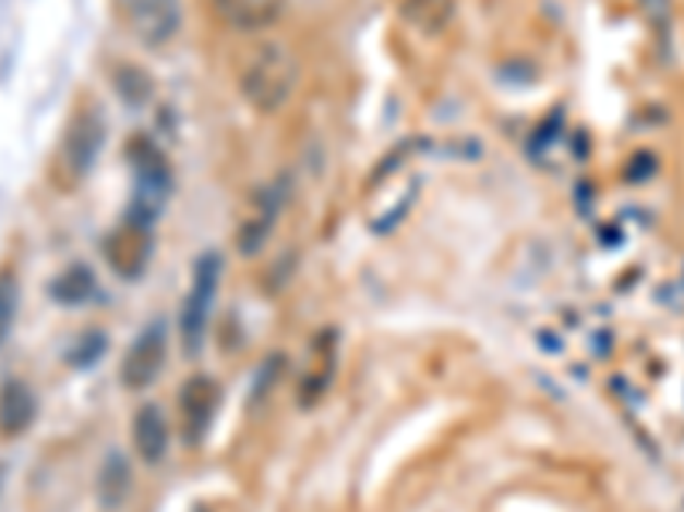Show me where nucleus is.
I'll return each mask as SVG.
<instances>
[{
  "instance_id": "11",
  "label": "nucleus",
  "mask_w": 684,
  "mask_h": 512,
  "mask_svg": "<svg viewBox=\"0 0 684 512\" xmlns=\"http://www.w3.org/2000/svg\"><path fill=\"white\" fill-rule=\"evenodd\" d=\"M134 448H137L141 461H147V465H158V461L165 458V451H168V420H165V414L155 403H147V406L137 410V417H134Z\"/></svg>"
},
{
  "instance_id": "10",
  "label": "nucleus",
  "mask_w": 684,
  "mask_h": 512,
  "mask_svg": "<svg viewBox=\"0 0 684 512\" xmlns=\"http://www.w3.org/2000/svg\"><path fill=\"white\" fill-rule=\"evenodd\" d=\"M35 414H38V400L28 382L8 379L0 387V434L4 438H21L35 424Z\"/></svg>"
},
{
  "instance_id": "2",
  "label": "nucleus",
  "mask_w": 684,
  "mask_h": 512,
  "mask_svg": "<svg viewBox=\"0 0 684 512\" xmlns=\"http://www.w3.org/2000/svg\"><path fill=\"white\" fill-rule=\"evenodd\" d=\"M219 273H223V256L219 253H202L192 270V288L182 304V342L185 352L195 355L202 339H206V325L213 315V301L219 291Z\"/></svg>"
},
{
  "instance_id": "8",
  "label": "nucleus",
  "mask_w": 684,
  "mask_h": 512,
  "mask_svg": "<svg viewBox=\"0 0 684 512\" xmlns=\"http://www.w3.org/2000/svg\"><path fill=\"white\" fill-rule=\"evenodd\" d=\"M216 403H219V393H216V382L209 376H192L182 387L179 414H182V427L189 434V441H199L202 434L209 430V420L216 414Z\"/></svg>"
},
{
  "instance_id": "13",
  "label": "nucleus",
  "mask_w": 684,
  "mask_h": 512,
  "mask_svg": "<svg viewBox=\"0 0 684 512\" xmlns=\"http://www.w3.org/2000/svg\"><path fill=\"white\" fill-rule=\"evenodd\" d=\"M96 492L107 509H117L127 499V492H131V465L120 454H110L104 461V472L96 478Z\"/></svg>"
},
{
  "instance_id": "12",
  "label": "nucleus",
  "mask_w": 684,
  "mask_h": 512,
  "mask_svg": "<svg viewBox=\"0 0 684 512\" xmlns=\"http://www.w3.org/2000/svg\"><path fill=\"white\" fill-rule=\"evenodd\" d=\"M400 14H404V21H408V24H415L418 32L435 35L452 21L455 0H404Z\"/></svg>"
},
{
  "instance_id": "9",
  "label": "nucleus",
  "mask_w": 684,
  "mask_h": 512,
  "mask_svg": "<svg viewBox=\"0 0 684 512\" xmlns=\"http://www.w3.org/2000/svg\"><path fill=\"white\" fill-rule=\"evenodd\" d=\"M213 11L237 32H264L281 21L285 0H213Z\"/></svg>"
},
{
  "instance_id": "6",
  "label": "nucleus",
  "mask_w": 684,
  "mask_h": 512,
  "mask_svg": "<svg viewBox=\"0 0 684 512\" xmlns=\"http://www.w3.org/2000/svg\"><path fill=\"white\" fill-rule=\"evenodd\" d=\"M131 28L147 48H161L182 28L179 0H131Z\"/></svg>"
},
{
  "instance_id": "18",
  "label": "nucleus",
  "mask_w": 684,
  "mask_h": 512,
  "mask_svg": "<svg viewBox=\"0 0 684 512\" xmlns=\"http://www.w3.org/2000/svg\"><path fill=\"white\" fill-rule=\"evenodd\" d=\"M104 349H107V339H104V331H96V336H86V339H83V345H80V349H75V352H72L69 358H72V363H75V366H80V369H83V366H89V363H93V358H99V355H104Z\"/></svg>"
},
{
  "instance_id": "16",
  "label": "nucleus",
  "mask_w": 684,
  "mask_h": 512,
  "mask_svg": "<svg viewBox=\"0 0 684 512\" xmlns=\"http://www.w3.org/2000/svg\"><path fill=\"white\" fill-rule=\"evenodd\" d=\"M131 161L137 168V174L144 178V182H151V188L155 185H168L171 178H168V161L161 158V154L155 150V144H147V141H134V150H131Z\"/></svg>"
},
{
  "instance_id": "14",
  "label": "nucleus",
  "mask_w": 684,
  "mask_h": 512,
  "mask_svg": "<svg viewBox=\"0 0 684 512\" xmlns=\"http://www.w3.org/2000/svg\"><path fill=\"white\" fill-rule=\"evenodd\" d=\"M93 291H96V277H93V270L83 267V264H72L69 270H62V273L52 280V297H56L59 304H83V301L93 297Z\"/></svg>"
},
{
  "instance_id": "5",
  "label": "nucleus",
  "mask_w": 684,
  "mask_h": 512,
  "mask_svg": "<svg viewBox=\"0 0 684 512\" xmlns=\"http://www.w3.org/2000/svg\"><path fill=\"white\" fill-rule=\"evenodd\" d=\"M277 212H281V188L277 185H267V188L253 192L247 198L243 216H240V229H237V249L243 256L261 253V246L267 243L271 229L277 222Z\"/></svg>"
},
{
  "instance_id": "19",
  "label": "nucleus",
  "mask_w": 684,
  "mask_h": 512,
  "mask_svg": "<svg viewBox=\"0 0 684 512\" xmlns=\"http://www.w3.org/2000/svg\"><path fill=\"white\" fill-rule=\"evenodd\" d=\"M640 8L657 28H664V24L671 21V0H640Z\"/></svg>"
},
{
  "instance_id": "1",
  "label": "nucleus",
  "mask_w": 684,
  "mask_h": 512,
  "mask_svg": "<svg viewBox=\"0 0 684 512\" xmlns=\"http://www.w3.org/2000/svg\"><path fill=\"white\" fill-rule=\"evenodd\" d=\"M295 86H298V59L291 48L277 41H264L243 59L240 93L253 110H261V113L281 110L291 99Z\"/></svg>"
},
{
  "instance_id": "4",
  "label": "nucleus",
  "mask_w": 684,
  "mask_h": 512,
  "mask_svg": "<svg viewBox=\"0 0 684 512\" xmlns=\"http://www.w3.org/2000/svg\"><path fill=\"white\" fill-rule=\"evenodd\" d=\"M99 144H104V117H99V110H80L62 141V161L75 182L89 174L93 161L99 158Z\"/></svg>"
},
{
  "instance_id": "17",
  "label": "nucleus",
  "mask_w": 684,
  "mask_h": 512,
  "mask_svg": "<svg viewBox=\"0 0 684 512\" xmlns=\"http://www.w3.org/2000/svg\"><path fill=\"white\" fill-rule=\"evenodd\" d=\"M17 318V273L11 267L0 270V345L8 342Z\"/></svg>"
},
{
  "instance_id": "7",
  "label": "nucleus",
  "mask_w": 684,
  "mask_h": 512,
  "mask_svg": "<svg viewBox=\"0 0 684 512\" xmlns=\"http://www.w3.org/2000/svg\"><path fill=\"white\" fill-rule=\"evenodd\" d=\"M151 256V233H147V219L127 222L107 240V260L120 277H137L147 267Z\"/></svg>"
},
{
  "instance_id": "3",
  "label": "nucleus",
  "mask_w": 684,
  "mask_h": 512,
  "mask_svg": "<svg viewBox=\"0 0 684 512\" xmlns=\"http://www.w3.org/2000/svg\"><path fill=\"white\" fill-rule=\"evenodd\" d=\"M165 352H168V331L165 321H151L141 336L134 339V345L127 349L123 366H120V382L127 390H147L151 382L158 379L161 366H165Z\"/></svg>"
},
{
  "instance_id": "15",
  "label": "nucleus",
  "mask_w": 684,
  "mask_h": 512,
  "mask_svg": "<svg viewBox=\"0 0 684 512\" xmlns=\"http://www.w3.org/2000/svg\"><path fill=\"white\" fill-rule=\"evenodd\" d=\"M113 86L120 93L123 102H131V107H144V102L151 99V93H155V83H151V75L131 62H123L113 69Z\"/></svg>"
}]
</instances>
